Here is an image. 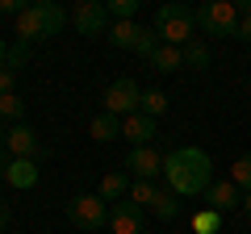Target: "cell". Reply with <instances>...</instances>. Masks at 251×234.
<instances>
[{"mask_svg":"<svg viewBox=\"0 0 251 234\" xmlns=\"http://www.w3.org/2000/svg\"><path fill=\"white\" fill-rule=\"evenodd\" d=\"M163 180L180 201L205 197V188L214 184V159L201 146H176L172 155H163Z\"/></svg>","mask_w":251,"mask_h":234,"instance_id":"obj_1","label":"cell"},{"mask_svg":"<svg viewBox=\"0 0 251 234\" xmlns=\"http://www.w3.org/2000/svg\"><path fill=\"white\" fill-rule=\"evenodd\" d=\"M67 25V9L63 4H54V0H34V4H25V13L17 17V42H46V38H54L59 29Z\"/></svg>","mask_w":251,"mask_h":234,"instance_id":"obj_2","label":"cell"},{"mask_svg":"<svg viewBox=\"0 0 251 234\" xmlns=\"http://www.w3.org/2000/svg\"><path fill=\"white\" fill-rule=\"evenodd\" d=\"M155 34L163 38V46H188L197 34V9L188 4H163L155 13Z\"/></svg>","mask_w":251,"mask_h":234,"instance_id":"obj_3","label":"cell"},{"mask_svg":"<svg viewBox=\"0 0 251 234\" xmlns=\"http://www.w3.org/2000/svg\"><path fill=\"white\" fill-rule=\"evenodd\" d=\"M239 9H234L230 0H205L197 9V29L209 38H234L239 34Z\"/></svg>","mask_w":251,"mask_h":234,"instance_id":"obj_4","label":"cell"},{"mask_svg":"<svg viewBox=\"0 0 251 234\" xmlns=\"http://www.w3.org/2000/svg\"><path fill=\"white\" fill-rule=\"evenodd\" d=\"M67 217H72V226H80V230L100 234L109 226V201H100L97 192H80V197L67 201Z\"/></svg>","mask_w":251,"mask_h":234,"instance_id":"obj_5","label":"cell"},{"mask_svg":"<svg viewBox=\"0 0 251 234\" xmlns=\"http://www.w3.org/2000/svg\"><path fill=\"white\" fill-rule=\"evenodd\" d=\"M138 105H143V88H138L130 75H122V80H113L105 88V113L113 117H134Z\"/></svg>","mask_w":251,"mask_h":234,"instance_id":"obj_6","label":"cell"},{"mask_svg":"<svg viewBox=\"0 0 251 234\" xmlns=\"http://www.w3.org/2000/svg\"><path fill=\"white\" fill-rule=\"evenodd\" d=\"M75 21V34L84 38H97V34H109V25H113V17H109V4H100V0H80L72 13Z\"/></svg>","mask_w":251,"mask_h":234,"instance_id":"obj_7","label":"cell"},{"mask_svg":"<svg viewBox=\"0 0 251 234\" xmlns=\"http://www.w3.org/2000/svg\"><path fill=\"white\" fill-rule=\"evenodd\" d=\"M4 151H9L13 159H46V146L38 142V134L25 126V121L9 126V142H4Z\"/></svg>","mask_w":251,"mask_h":234,"instance_id":"obj_8","label":"cell"},{"mask_svg":"<svg viewBox=\"0 0 251 234\" xmlns=\"http://www.w3.org/2000/svg\"><path fill=\"white\" fill-rule=\"evenodd\" d=\"M143 205L134 201H113L109 209V234H143Z\"/></svg>","mask_w":251,"mask_h":234,"instance_id":"obj_9","label":"cell"},{"mask_svg":"<svg viewBox=\"0 0 251 234\" xmlns=\"http://www.w3.org/2000/svg\"><path fill=\"white\" fill-rule=\"evenodd\" d=\"M126 167H130L134 180H155V176H163V155L155 146H134L126 155Z\"/></svg>","mask_w":251,"mask_h":234,"instance_id":"obj_10","label":"cell"},{"mask_svg":"<svg viewBox=\"0 0 251 234\" xmlns=\"http://www.w3.org/2000/svg\"><path fill=\"white\" fill-rule=\"evenodd\" d=\"M205 209H218V213H226V209H234V205H243V188H234L230 180H214L205 188Z\"/></svg>","mask_w":251,"mask_h":234,"instance_id":"obj_11","label":"cell"},{"mask_svg":"<svg viewBox=\"0 0 251 234\" xmlns=\"http://www.w3.org/2000/svg\"><path fill=\"white\" fill-rule=\"evenodd\" d=\"M155 117H147V113H134V117H126L122 121V138H130L134 146H151L155 142Z\"/></svg>","mask_w":251,"mask_h":234,"instance_id":"obj_12","label":"cell"},{"mask_svg":"<svg viewBox=\"0 0 251 234\" xmlns=\"http://www.w3.org/2000/svg\"><path fill=\"white\" fill-rule=\"evenodd\" d=\"M4 176H9V184H13V188H21V192H25V188H34V184H38L42 167H38V159H13Z\"/></svg>","mask_w":251,"mask_h":234,"instance_id":"obj_13","label":"cell"},{"mask_svg":"<svg viewBox=\"0 0 251 234\" xmlns=\"http://www.w3.org/2000/svg\"><path fill=\"white\" fill-rule=\"evenodd\" d=\"M88 134H92V142H113V138H122V117H113V113L100 109L88 121Z\"/></svg>","mask_w":251,"mask_h":234,"instance_id":"obj_14","label":"cell"},{"mask_svg":"<svg viewBox=\"0 0 251 234\" xmlns=\"http://www.w3.org/2000/svg\"><path fill=\"white\" fill-rule=\"evenodd\" d=\"M138 38H143V25L138 21H113L109 25V46H117V50H134Z\"/></svg>","mask_w":251,"mask_h":234,"instance_id":"obj_15","label":"cell"},{"mask_svg":"<svg viewBox=\"0 0 251 234\" xmlns=\"http://www.w3.org/2000/svg\"><path fill=\"white\" fill-rule=\"evenodd\" d=\"M130 176H126V171H109L105 180H100V188H97V197L100 201H122V197H130Z\"/></svg>","mask_w":251,"mask_h":234,"instance_id":"obj_16","label":"cell"},{"mask_svg":"<svg viewBox=\"0 0 251 234\" xmlns=\"http://www.w3.org/2000/svg\"><path fill=\"white\" fill-rule=\"evenodd\" d=\"M151 67H155L159 75L180 71V67H184V50H180V46H159V50H155V59H151Z\"/></svg>","mask_w":251,"mask_h":234,"instance_id":"obj_17","label":"cell"},{"mask_svg":"<svg viewBox=\"0 0 251 234\" xmlns=\"http://www.w3.org/2000/svg\"><path fill=\"white\" fill-rule=\"evenodd\" d=\"M151 213L159 217V222H180V197L172 188H159V197H155Z\"/></svg>","mask_w":251,"mask_h":234,"instance_id":"obj_18","label":"cell"},{"mask_svg":"<svg viewBox=\"0 0 251 234\" xmlns=\"http://www.w3.org/2000/svg\"><path fill=\"white\" fill-rule=\"evenodd\" d=\"M188 226H193V234H218V230H222V213H218V209H205V205H201L197 213L188 217Z\"/></svg>","mask_w":251,"mask_h":234,"instance_id":"obj_19","label":"cell"},{"mask_svg":"<svg viewBox=\"0 0 251 234\" xmlns=\"http://www.w3.org/2000/svg\"><path fill=\"white\" fill-rule=\"evenodd\" d=\"M138 113H147V117L159 121V117L168 113V92H163V88H143V105H138Z\"/></svg>","mask_w":251,"mask_h":234,"instance_id":"obj_20","label":"cell"},{"mask_svg":"<svg viewBox=\"0 0 251 234\" xmlns=\"http://www.w3.org/2000/svg\"><path fill=\"white\" fill-rule=\"evenodd\" d=\"M155 197H159V188H155V180H134V184H130V201H134V205L151 209V205H155Z\"/></svg>","mask_w":251,"mask_h":234,"instance_id":"obj_21","label":"cell"},{"mask_svg":"<svg viewBox=\"0 0 251 234\" xmlns=\"http://www.w3.org/2000/svg\"><path fill=\"white\" fill-rule=\"evenodd\" d=\"M159 46H163V38L155 34V25H151V29L143 25V38H138V46H134V54H138V59H147V63H151V59H155V50H159Z\"/></svg>","mask_w":251,"mask_h":234,"instance_id":"obj_22","label":"cell"},{"mask_svg":"<svg viewBox=\"0 0 251 234\" xmlns=\"http://www.w3.org/2000/svg\"><path fill=\"white\" fill-rule=\"evenodd\" d=\"M230 184H234V188H243V192H251V155H239V159H234Z\"/></svg>","mask_w":251,"mask_h":234,"instance_id":"obj_23","label":"cell"},{"mask_svg":"<svg viewBox=\"0 0 251 234\" xmlns=\"http://www.w3.org/2000/svg\"><path fill=\"white\" fill-rule=\"evenodd\" d=\"M21 117H25V100H21L17 92H13V96H0V121H13V126H17Z\"/></svg>","mask_w":251,"mask_h":234,"instance_id":"obj_24","label":"cell"},{"mask_svg":"<svg viewBox=\"0 0 251 234\" xmlns=\"http://www.w3.org/2000/svg\"><path fill=\"white\" fill-rule=\"evenodd\" d=\"M180 50H184V67H209V46H205V42L193 38V42L180 46Z\"/></svg>","mask_w":251,"mask_h":234,"instance_id":"obj_25","label":"cell"},{"mask_svg":"<svg viewBox=\"0 0 251 234\" xmlns=\"http://www.w3.org/2000/svg\"><path fill=\"white\" fill-rule=\"evenodd\" d=\"M138 13V0H109V17L113 21H134Z\"/></svg>","mask_w":251,"mask_h":234,"instance_id":"obj_26","label":"cell"},{"mask_svg":"<svg viewBox=\"0 0 251 234\" xmlns=\"http://www.w3.org/2000/svg\"><path fill=\"white\" fill-rule=\"evenodd\" d=\"M25 59H29V46H25V42H13V46H9V71H17Z\"/></svg>","mask_w":251,"mask_h":234,"instance_id":"obj_27","label":"cell"},{"mask_svg":"<svg viewBox=\"0 0 251 234\" xmlns=\"http://www.w3.org/2000/svg\"><path fill=\"white\" fill-rule=\"evenodd\" d=\"M13 88H17V71H0V96H13Z\"/></svg>","mask_w":251,"mask_h":234,"instance_id":"obj_28","label":"cell"},{"mask_svg":"<svg viewBox=\"0 0 251 234\" xmlns=\"http://www.w3.org/2000/svg\"><path fill=\"white\" fill-rule=\"evenodd\" d=\"M234 38H239V42H247V46H251V17H243V21H239V34H234Z\"/></svg>","mask_w":251,"mask_h":234,"instance_id":"obj_29","label":"cell"},{"mask_svg":"<svg viewBox=\"0 0 251 234\" xmlns=\"http://www.w3.org/2000/svg\"><path fill=\"white\" fill-rule=\"evenodd\" d=\"M9 222H13V209H9V205H0V234L9 230Z\"/></svg>","mask_w":251,"mask_h":234,"instance_id":"obj_30","label":"cell"},{"mask_svg":"<svg viewBox=\"0 0 251 234\" xmlns=\"http://www.w3.org/2000/svg\"><path fill=\"white\" fill-rule=\"evenodd\" d=\"M9 46H13V42H4V38H0V71L9 67Z\"/></svg>","mask_w":251,"mask_h":234,"instance_id":"obj_31","label":"cell"},{"mask_svg":"<svg viewBox=\"0 0 251 234\" xmlns=\"http://www.w3.org/2000/svg\"><path fill=\"white\" fill-rule=\"evenodd\" d=\"M9 163H13V155H9V151H0V171H9Z\"/></svg>","mask_w":251,"mask_h":234,"instance_id":"obj_32","label":"cell"},{"mask_svg":"<svg viewBox=\"0 0 251 234\" xmlns=\"http://www.w3.org/2000/svg\"><path fill=\"white\" fill-rule=\"evenodd\" d=\"M243 213L251 217V192H243Z\"/></svg>","mask_w":251,"mask_h":234,"instance_id":"obj_33","label":"cell"},{"mask_svg":"<svg viewBox=\"0 0 251 234\" xmlns=\"http://www.w3.org/2000/svg\"><path fill=\"white\" fill-rule=\"evenodd\" d=\"M4 142H9V130H4V121H0V151H4Z\"/></svg>","mask_w":251,"mask_h":234,"instance_id":"obj_34","label":"cell"},{"mask_svg":"<svg viewBox=\"0 0 251 234\" xmlns=\"http://www.w3.org/2000/svg\"><path fill=\"white\" fill-rule=\"evenodd\" d=\"M143 234H155V230H143Z\"/></svg>","mask_w":251,"mask_h":234,"instance_id":"obj_35","label":"cell"}]
</instances>
